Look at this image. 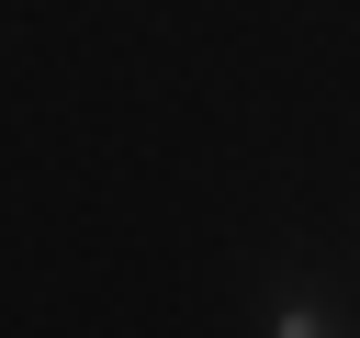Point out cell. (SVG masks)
I'll return each mask as SVG.
<instances>
[{"mask_svg":"<svg viewBox=\"0 0 360 338\" xmlns=\"http://www.w3.org/2000/svg\"><path fill=\"white\" fill-rule=\"evenodd\" d=\"M281 338H338V327H326L315 304H281Z\"/></svg>","mask_w":360,"mask_h":338,"instance_id":"obj_1","label":"cell"}]
</instances>
